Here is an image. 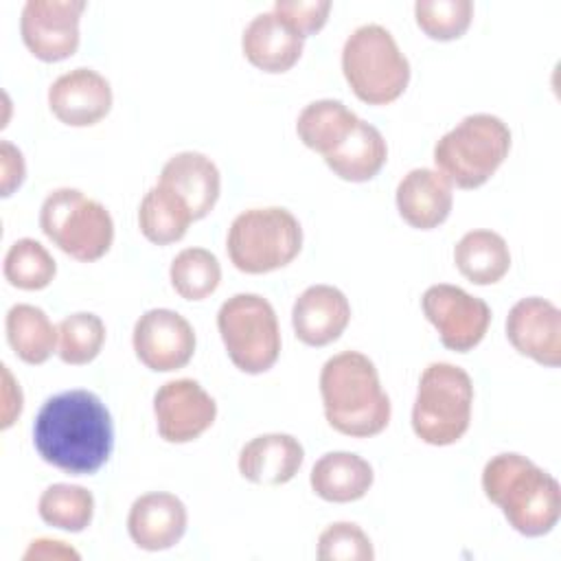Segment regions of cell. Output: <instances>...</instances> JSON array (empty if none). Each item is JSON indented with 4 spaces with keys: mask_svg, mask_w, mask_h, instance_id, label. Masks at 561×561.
<instances>
[{
    "mask_svg": "<svg viewBox=\"0 0 561 561\" xmlns=\"http://www.w3.org/2000/svg\"><path fill=\"white\" fill-rule=\"evenodd\" d=\"M373 467L357 454L329 451L311 469L309 482L316 495L327 502H355L373 484Z\"/></svg>",
    "mask_w": 561,
    "mask_h": 561,
    "instance_id": "obj_22",
    "label": "cell"
},
{
    "mask_svg": "<svg viewBox=\"0 0 561 561\" xmlns=\"http://www.w3.org/2000/svg\"><path fill=\"white\" fill-rule=\"evenodd\" d=\"M153 414L158 432L167 443H191L215 423L217 403L199 381L182 377L158 388Z\"/></svg>",
    "mask_w": 561,
    "mask_h": 561,
    "instance_id": "obj_13",
    "label": "cell"
},
{
    "mask_svg": "<svg viewBox=\"0 0 561 561\" xmlns=\"http://www.w3.org/2000/svg\"><path fill=\"white\" fill-rule=\"evenodd\" d=\"M33 443L48 465L70 476H88L101 469L112 454V416L94 392L66 390L39 408Z\"/></svg>",
    "mask_w": 561,
    "mask_h": 561,
    "instance_id": "obj_1",
    "label": "cell"
},
{
    "mask_svg": "<svg viewBox=\"0 0 561 561\" xmlns=\"http://www.w3.org/2000/svg\"><path fill=\"white\" fill-rule=\"evenodd\" d=\"M305 39L274 11L254 15L241 37L248 61L265 72H285L302 55Z\"/></svg>",
    "mask_w": 561,
    "mask_h": 561,
    "instance_id": "obj_21",
    "label": "cell"
},
{
    "mask_svg": "<svg viewBox=\"0 0 561 561\" xmlns=\"http://www.w3.org/2000/svg\"><path fill=\"white\" fill-rule=\"evenodd\" d=\"M83 0H26L20 33L26 48L42 61H61L79 48Z\"/></svg>",
    "mask_w": 561,
    "mask_h": 561,
    "instance_id": "obj_11",
    "label": "cell"
},
{
    "mask_svg": "<svg viewBox=\"0 0 561 561\" xmlns=\"http://www.w3.org/2000/svg\"><path fill=\"white\" fill-rule=\"evenodd\" d=\"M342 72L368 105L397 101L410 81V61L381 24H362L344 42Z\"/></svg>",
    "mask_w": 561,
    "mask_h": 561,
    "instance_id": "obj_4",
    "label": "cell"
},
{
    "mask_svg": "<svg viewBox=\"0 0 561 561\" xmlns=\"http://www.w3.org/2000/svg\"><path fill=\"white\" fill-rule=\"evenodd\" d=\"M458 272L476 285L497 283L511 267V252L502 234L493 230H469L454 248Z\"/></svg>",
    "mask_w": 561,
    "mask_h": 561,
    "instance_id": "obj_24",
    "label": "cell"
},
{
    "mask_svg": "<svg viewBox=\"0 0 561 561\" xmlns=\"http://www.w3.org/2000/svg\"><path fill=\"white\" fill-rule=\"evenodd\" d=\"M2 375H4V388H2V430H7L9 425H13V421L20 416L22 412V390L20 383L13 381L11 373L7 366H2Z\"/></svg>",
    "mask_w": 561,
    "mask_h": 561,
    "instance_id": "obj_36",
    "label": "cell"
},
{
    "mask_svg": "<svg viewBox=\"0 0 561 561\" xmlns=\"http://www.w3.org/2000/svg\"><path fill=\"white\" fill-rule=\"evenodd\" d=\"M421 307L425 318L436 327L443 346L456 353H467L478 346L491 324L489 305L449 283L427 287Z\"/></svg>",
    "mask_w": 561,
    "mask_h": 561,
    "instance_id": "obj_10",
    "label": "cell"
},
{
    "mask_svg": "<svg viewBox=\"0 0 561 561\" xmlns=\"http://www.w3.org/2000/svg\"><path fill=\"white\" fill-rule=\"evenodd\" d=\"M320 394L324 416L340 434L368 438L383 432L390 421V399L379 373L359 351H342L324 362Z\"/></svg>",
    "mask_w": 561,
    "mask_h": 561,
    "instance_id": "obj_2",
    "label": "cell"
},
{
    "mask_svg": "<svg viewBox=\"0 0 561 561\" xmlns=\"http://www.w3.org/2000/svg\"><path fill=\"white\" fill-rule=\"evenodd\" d=\"M193 215L188 206L167 186L156 184L151 186L138 208V226L140 232L158 245H167L173 241H180L188 226H191Z\"/></svg>",
    "mask_w": 561,
    "mask_h": 561,
    "instance_id": "obj_27",
    "label": "cell"
},
{
    "mask_svg": "<svg viewBox=\"0 0 561 561\" xmlns=\"http://www.w3.org/2000/svg\"><path fill=\"white\" fill-rule=\"evenodd\" d=\"M320 561H373L375 550L368 535L353 522H335L318 537Z\"/></svg>",
    "mask_w": 561,
    "mask_h": 561,
    "instance_id": "obj_33",
    "label": "cell"
},
{
    "mask_svg": "<svg viewBox=\"0 0 561 561\" xmlns=\"http://www.w3.org/2000/svg\"><path fill=\"white\" fill-rule=\"evenodd\" d=\"M42 232L66 254L90 263L101 259L114 241L110 210L79 188H55L39 208Z\"/></svg>",
    "mask_w": 561,
    "mask_h": 561,
    "instance_id": "obj_8",
    "label": "cell"
},
{
    "mask_svg": "<svg viewBox=\"0 0 561 561\" xmlns=\"http://www.w3.org/2000/svg\"><path fill=\"white\" fill-rule=\"evenodd\" d=\"M416 24L432 39H458L471 24V0H419L414 4Z\"/></svg>",
    "mask_w": 561,
    "mask_h": 561,
    "instance_id": "obj_32",
    "label": "cell"
},
{
    "mask_svg": "<svg viewBox=\"0 0 561 561\" xmlns=\"http://www.w3.org/2000/svg\"><path fill=\"white\" fill-rule=\"evenodd\" d=\"M57 335H59V346L57 353L61 362L81 366L92 362L105 342V324L96 313L90 311H79L66 316L57 324Z\"/></svg>",
    "mask_w": 561,
    "mask_h": 561,
    "instance_id": "obj_31",
    "label": "cell"
},
{
    "mask_svg": "<svg viewBox=\"0 0 561 561\" xmlns=\"http://www.w3.org/2000/svg\"><path fill=\"white\" fill-rule=\"evenodd\" d=\"M454 204L449 180L434 169H412L397 186L399 215L419 230H432L443 224Z\"/></svg>",
    "mask_w": 561,
    "mask_h": 561,
    "instance_id": "obj_19",
    "label": "cell"
},
{
    "mask_svg": "<svg viewBox=\"0 0 561 561\" xmlns=\"http://www.w3.org/2000/svg\"><path fill=\"white\" fill-rule=\"evenodd\" d=\"M136 357L156 373L184 368L195 353L191 322L173 309H149L134 324Z\"/></svg>",
    "mask_w": 561,
    "mask_h": 561,
    "instance_id": "obj_12",
    "label": "cell"
},
{
    "mask_svg": "<svg viewBox=\"0 0 561 561\" xmlns=\"http://www.w3.org/2000/svg\"><path fill=\"white\" fill-rule=\"evenodd\" d=\"M50 112L70 127H88L105 118L112 107L110 81L92 68H75L48 88Z\"/></svg>",
    "mask_w": 561,
    "mask_h": 561,
    "instance_id": "obj_15",
    "label": "cell"
},
{
    "mask_svg": "<svg viewBox=\"0 0 561 561\" xmlns=\"http://www.w3.org/2000/svg\"><path fill=\"white\" fill-rule=\"evenodd\" d=\"M226 248L237 270L265 274L285 267L298 256L302 228L287 208H250L230 224Z\"/></svg>",
    "mask_w": 561,
    "mask_h": 561,
    "instance_id": "obj_7",
    "label": "cell"
},
{
    "mask_svg": "<svg viewBox=\"0 0 561 561\" xmlns=\"http://www.w3.org/2000/svg\"><path fill=\"white\" fill-rule=\"evenodd\" d=\"M386 158L388 147L381 131L359 118L353 131L331 153L324 156V162L342 180L366 182L381 171Z\"/></svg>",
    "mask_w": 561,
    "mask_h": 561,
    "instance_id": "obj_23",
    "label": "cell"
},
{
    "mask_svg": "<svg viewBox=\"0 0 561 561\" xmlns=\"http://www.w3.org/2000/svg\"><path fill=\"white\" fill-rule=\"evenodd\" d=\"M359 116L337 99H320L302 107L296 121L298 138L313 151L331 153L357 125Z\"/></svg>",
    "mask_w": 561,
    "mask_h": 561,
    "instance_id": "obj_25",
    "label": "cell"
},
{
    "mask_svg": "<svg viewBox=\"0 0 561 561\" xmlns=\"http://www.w3.org/2000/svg\"><path fill=\"white\" fill-rule=\"evenodd\" d=\"M511 149L508 125L493 114H469L434 145V162L458 188L482 186Z\"/></svg>",
    "mask_w": 561,
    "mask_h": 561,
    "instance_id": "obj_5",
    "label": "cell"
},
{
    "mask_svg": "<svg viewBox=\"0 0 561 561\" xmlns=\"http://www.w3.org/2000/svg\"><path fill=\"white\" fill-rule=\"evenodd\" d=\"M484 495L526 537L548 535L561 515L559 482L522 454H497L482 469Z\"/></svg>",
    "mask_w": 561,
    "mask_h": 561,
    "instance_id": "obj_3",
    "label": "cell"
},
{
    "mask_svg": "<svg viewBox=\"0 0 561 561\" xmlns=\"http://www.w3.org/2000/svg\"><path fill=\"white\" fill-rule=\"evenodd\" d=\"M305 460V449L291 434H261L245 443L239 454V473L265 486L289 482Z\"/></svg>",
    "mask_w": 561,
    "mask_h": 561,
    "instance_id": "obj_20",
    "label": "cell"
},
{
    "mask_svg": "<svg viewBox=\"0 0 561 561\" xmlns=\"http://www.w3.org/2000/svg\"><path fill=\"white\" fill-rule=\"evenodd\" d=\"M7 340L13 353L26 364H44L57 346V327L35 305H13L4 320Z\"/></svg>",
    "mask_w": 561,
    "mask_h": 561,
    "instance_id": "obj_26",
    "label": "cell"
},
{
    "mask_svg": "<svg viewBox=\"0 0 561 561\" xmlns=\"http://www.w3.org/2000/svg\"><path fill=\"white\" fill-rule=\"evenodd\" d=\"M55 259L35 239H18L4 254V278L18 289H44L55 278Z\"/></svg>",
    "mask_w": 561,
    "mask_h": 561,
    "instance_id": "obj_30",
    "label": "cell"
},
{
    "mask_svg": "<svg viewBox=\"0 0 561 561\" xmlns=\"http://www.w3.org/2000/svg\"><path fill=\"white\" fill-rule=\"evenodd\" d=\"M217 329L230 362L250 375L270 370L280 355L278 318L259 294H234L217 311Z\"/></svg>",
    "mask_w": 561,
    "mask_h": 561,
    "instance_id": "obj_9",
    "label": "cell"
},
{
    "mask_svg": "<svg viewBox=\"0 0 561 561\" xmlns=\"http://www.w3.org/2000/svg\"><path fill=\"white\" fill-rule=\"evenodd\" d=\"M39 517L61 530L81 533L90 526L94 515V497L79 484H50L37 502Z\"/></svg>",
    "mask_w": 561,
    "mask_h": 561,
    "instance_id": "obj_28",
    "label": "cell"
},
{
    "mask_svg": "<svg viewBox=\"0 0 561 561\" xmlns=\"http://www.w3.org/2000/svg\"><path fill=\"white\" fill-rule=\"evenodd\" d=\"M169 278L184 300H202L219 287L221 265L210 250L186 248L171 261Z\"/></svg>",
    "mask_w": 561,
    "mask_h": 561,
    "instance_id": "obj_29",
    "label": "cell"
},
{
    "mask_svg": "<svg viewBox=\"0 0 561 561\" xmlns=\"http://www.w3.org/2000/svg\"><path fill=\"white\" fill-rule=\"evenodd\" d=\"M351 320L348 298L333 285H311L294 302L291 324L296 337L307 346L335 342Z\"/></svg>",
    "mask_w": 561,
    "mask_h": 561,
    "instance_id": "obj_17",
    "label": "cell"
},
{
    "mask_svg": "<svg viewBox=\"0 0 561 561\" xmlns=\"http://www.w3.org/2000/svg\"><path fill=\"white\" fill-rule=\"evenodd\" d=\"M26 167L22 151L11 145L9 140L0 142V180H2V195L9 197L24 180Z\"/></svg>",
    "mask_w": 561,
    "mask_h": 561,
    "instance_id": "obj_35",
    "label": "cell"
},
{
    "mask_svg": "<svg viewBox=\"0 0 561 561\" xmlns=\"http://www.w3.org/2000/svg\"><path fill=\"white\" fill-rule=\"evenodd\" d=\"M506 337L513 348L543 366L561 364V311L546 298L517 300L506 318Z\"/></svg>",
    "mask_w": 561,
    "mask_h": 561,
    "instance_id": "obj_14",
    "label": "cell"
},
{
    "mask_svg": "<svg viewBox=\"0 0 561 561\" xmlns=\"http://www.w3.org/2000/svg\"><path fill=\"white\" fill-rule=\"evenodd\" d=\"M158 184L173 191L191 210L193 219L206 217L221 188L217 164L199 151H180L160 171Z\"/></svg>",
    "mask_w": 561,
    "mask_h": 561,
    "instance_id": "obj_18",
    "label": "cell"
},
{
    "mask_svg": "<svg viewBox=\"0 0 561 561\" xmlns=\"http://www.w3.org/2000/svg\"><path fill=\"white\" fill-rule=\"evenodd\" d=\"M329 0H276L274 13L285 20L302 39L327 24Z\"/></svg>",
    "mask_w": 561,
    "mask_h": 561,
    "instance_id": "obj_34",
    "label": "cell"
},
{
    "mask_svg": "<svg viewBox=\"0 0 561 561\" xmlns=\"http://www.w3.org/2000/svg\"><path fill=\"white\" fill-rule=\"evenodd\" d=\"M186 506L167 491L145 493L134 500L127 515L131 541L149 552L173 548L186 533Z\"/></svg>",
    "mask_w": 561,
    "mask_h": 561,
    "instance_id": "obj_16",
    "label": "cell"
},
{
    "mask_svg": "<svg viewBox=\"0 0 561 561\" xmlns=\"http://www.w3.org/2000/svg\"><path fill=\"white\" fill-rule=\"evenodd\" d=\"M471 405L473 383L469 373L449 362H434L419 379L412 430L427 445H451L469 430Z\"/></svg>",
    "mask_w": 561,
    "mask_h": 561,
    "instance_id": "obj_6",
    "label": "cell"
},
{
    "mask_svg": "<svg viewBox=\"0 0 561 561\" xmlns=\"http://www.w3.org/2000/svg\"><path fill=\"white\" fill-rule=\"evenodd\" d=\"M24 559H79V552L59 539H35L24 552Z\"/></svg>",
    "mask_w": 561,
    "mask_h": 561,
    "instance_id": "obj_37",
    "label": "cell"
}]
</instances>
